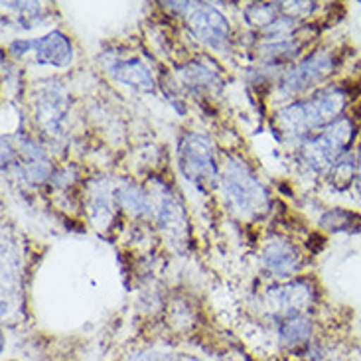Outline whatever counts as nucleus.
Masks as SVG:
<instances>
[{
    "mask_svg": "<svg viewBox=\"0 0 361 361\" xmlns=\"http://www.w3.org/2000/svg\"><path fill=\"white\" fill-rule=\"evenodd\" d=\"M345 103H348V95L343 89H324L306 103H294L284 107L279 113L276 121L284 135L300 137L312 128L322 125L328 127L336 118H340L338 115H342Z\"/></svg>",
    "mask_w": 361,
    "mask_h": 361,
    "instance_id": "f257e3e1",
    "label": "nucleus"
},
{
    "mask_svg": "<svg viewBox=\"0 0 361 361\" xmlns=\"http://www.w3.org/2000/svg\"><path fill=\"white\" fill-rule=\"evenodd\" d=\"M353 138H355V125L352 118H336L324 128L322 135L310 138L304 145V160L312 170L324 172L332 168L343 154H348V148L353 142Z\"/></svg>",
    "mask_w": 361,
    "mask_h": 361,
    "instance_id": "f03ea898",
    "label": "nucleus"
},
{
    "mask_svg": "<svg viewBox=\"0 0 361 361\" xmlns=\"http://www.w3.org/2000/svg\"><path fill=\"white\" fill-rule=\"evenodd\" d=\"M224 188L229 202L239 214L261 215L264 214L269 197L253 172L241 160H227L224 168Z\"/></svg>",
    "mask_w": 361,
    "mask_h": 361,
    "instance_id": "7ed1b4c3",
    "label": "nucleus"
},
{
    "mask_svg": "<svg viewBox=\"0 0 361 361\" xmlns=\"http://www.w3.org/2000/svg\"><path fill=\"white\" fill-rule=\"evenodd\" d=\"M178 160L190 182L209 184L215 178L214 145L204 135H188L180 140Z\"/></svg>",
    "mask_w": 361,
    "mask_h": 361,
    "instance_id": "20e7f679",
    "label": "nucleus"
},
{
    "mask_svg": "<svg viewBox=\"0 0 361 361\" xmlns=\"http://www.w3.org/2000/svg\"><path fill=\"white\" fill-rule=\"evenodd\" d=\"M334 56L326 49L314 51L312 56L302 59L294 69L284 75L281 87L286 93H300L304 89H310L318 83H322L334 73Z\"/></svg>",
    "mask_w": 361,
    "mask_h": 361,
    "instance_id": "39448f33",
    "label": "nucleus"
},
{
    "mask_svg": "<svg viewBox=\"0 0 361 361\" xmlns=\"http://www.w3.org/2000/svg\"><path fill=\"white\" fill-rule=\"evenodd\" d=\"M69 97L59 83H48L38 89L36 97V121L49 137H59L66 128Z\"/></svg>",
    "mask_w": 361,
    "mask_h": 361,
    "instance_id": "423d86ee",
    "label": "nucleus"
},
{
    "mask_svg": "<svg viewBox=\"0 0 361 361\" xmlns=\"http://www.w3.org/2000/svg\"><path fill=\"white\" fill-rule=\"evenodd\" d=\"M188 24L197 38L209 46H221L229 38V24L221 12L209 4H194L188 16Z\"/></svg>",
    "mask_w": 361,
    "mask_h": 361,
    "instance_id": "0eeeda50",
    "label": "nucleus"
},
{
    "mask_svg": "<svg viewBox=\"0 0 361 361\" xmlns=\"http://www.w3.org/2000/svg\"><path fill=\"white\" fill-rule=\"evenodd\" d=\"M263 263L276 276H288V274L298 271L300 257H298L296 249L288 241H284V239H273V241H269V245L264 247Z\"/></svg>",
    "mask_w": 361,
    "mask_h": 361,
    "instance_id": "6e6552de",
    "label": "nucleus"
},
{
    "mask_svg": "<svg viewBox=\"0 0 361 361\" xmlns=\"http://www.w3.org/2000/svg\"><path fill=\"white\" fill-rule=\"evenodd\" d=\"M34 54L38 63L66 68L71 61V44L61 32H51L34 42Z\"/></svg>",
    "mask_w": 361,
    "mask_h": 361,
    "instance_id": "1a4fd4ad",
    "label": "nucleus"
},
{
    "mask_svg": "<svg viewBox=\"0 0 361 361\" xmlns=\"http://www.w3.org/2000/svg\"><path fill=\"white\" fill-rule=\"evenodd\" d=\"M109 71L113 73V78L117 81H123L127 85L145 89V91L154 89V79L150 75V71L138 59H117L113 66H109Z\"/></svg>",
    "mask_w": 361,
    "mask_h": 361,
    "instance_id": "9d476101",
    "label": "nucleus"
},
{
    "mask_svg": "<svg viewBox=\"0 0 361 361\" xmlns=\"http://www.w3.org/2000/svg\"><path fill=\"white\" fill-rule=\"evenodd\" d=\"M273 298L276 308L281 312H286L293 316V314H298L312 302L314 293L306 283H290L286 284V286L276 288L273 293Z\"/></svg>",
    "mask_w": 361,
    "mask_h": 361,
    "instance_id": "9b49d317",
    "label": "nucleus"
},
{
    "mask_svg": "<svg viewBox=\"0 0 361 361\" xmlns=\"http://www.w3.org/2000/svg\"><path fill=\"white\" fill-rule=\"evenodd\" d=\"M18 154L22 158V172H24V176L28 178V180H32V182H42V180L48 178L49 162L34 142L22 140L20 142Z\"/></svg>",
    "mask_w": 361,
    "mask_h": 361,
    "instance_id": "f8f14e48",
    "label": "nucleus"
},
{
    "mask_svg": "<svg viewBox=\"0 0 361 361\" xmlns=\"http://www.w3.org/2000/svg\"><path fill=\"white\" fill-rule=\"evenodd\" d=\"M310 334H312V328H310L308 320H304V318H290L281 328V340L288 348H296V345H302V343L308 342Z\"/></svg>",
    "mask_w": 361,
    "mask_h": 361,
    "instance_id": "ddd939ff",
    "label": "nucleus"
},
{
    "mask_svg": "<svg viewBox=\"0 0 361 361\" xmlns=\"http://www.w3.org/2000/svg\"><path fill=\"white\" fill-rule=\"evenodd\" d=\"M279 12H283V10H281V4L259 2V4H251L249 8L245 10V18L249 20V24H253V26H259V28L264 30L276 20V14H279Z\"/></svg>",
    "mask_w": 361,
    "mask_h": 361,
    "instance_id": "4468645a",
    "label": "nucleus"
},
{
    "mask_svg": "<svg viewBox=\"0 0 361 361\" xmlns=\"http://www.w3.org/2000/svg\"><path fill=\"white\" fill-rule=\"evenodd\" d=\"M300 49V42L296 39H274L261 48V56L269 61H284V59L294 58Z\"/></svg>",
    "mask_w": 361,
    "mask_h": 361,
    "instance_id": "2eb2a0df",
    "label": "nucleus"
},
{
    "mask_svg": "<svg viewBox=\"0 0 361 361\" xmlns=\"http://www.w3.org/2000/svg\"><path fill=\"white\" fill-rule=\"evenodd\" d=\"M353 174H355V160L352 154H343L336 164H334L332 182L338 190H345L348 185L352 184Z\"/></svg>",
    "mask_w": 361,
    "mask_h": 361,
    "instance_id": "dca6fc26",
    "label": "nucleus"
},
{
    "mask_svg": "<svg viewBox=\"0 0 361 361\" xmlns=\"http://www.w3.org/2000/svg\"><path fill=\"white\" fill-rule=\"evenodd\" d=\"M355 221H361L360 215L352 214V212H345V209H332L328 214L324 215L320 219V225L326 227V229H350L355 225Z\"/></svg>",
    "mask_w": 361,
    "mask_h": 361,
    "instance_id": "f3484780",
    "label": "nucleus"
},
{
    "mask_svg": "<svg viewBox=\"0 0 361 361\" xmlns=\"http://www.w3.org/2000/svg\"><path fill=\"white\" fill-rule=\"evenodd\" d=\"M118 200H121V204L125 205L128 212H135V214L145 212L148 205L147 195L142 194L138 188H135V185H125V188H121V190H118Z\"/></svg>",
    "mask_w": 361,
    "mask_h": 361,
    "instance_id": "a211bd4d",
    "label": "nucleus"
},
{
    "mask_svg": "<svg viewBox=\"0 0 361 361\" xmlns=\"http://www.w3.org/2000/svg\"><path fill=\"white\" fill-rule=\"evenodd\" d=\"M184 75L192 85H197V87H207V85L214 83L215 79V75L212 73V69L204 68V66H200V63H192L190 68H185Z\"/></svg>",
    "mask_w": 361,
    "mask_h": 361,
    "instance_id": "6ab92c4d",
    "label": "nucleus"
},
{
    "mask_svg": "<svg viewBox=\"0 0 361 361\" xmlns=\"http://www.w3.org/2000/svg\"><path fill=\"white\" fill-rule=\"evenodd\" d=\"M281 10L284 14H290L293 16H306L308 12H312L314 4L312 2H286V4H281Z\"/></svg>",
    "mask_w": 361,
    "mask_h": 361,
    "instance_id": "aec40b11",
    "label": "nucleus"
},
{
    "mask_svg": "<svg viewBox=\"0 0 361 361\" xmlns=\"http://www.w3.org/2000/svg\"><path fill=\"white\" fill-rule=\"evenodd\" d=\"M357 188L361 192V152H360V160H357Z\"/></svg>",
    "mask_w": 361,
    "mask_h": 361,
    "instance_id": "412c9836",
    "label": "nucleus"
}]
</instances>
